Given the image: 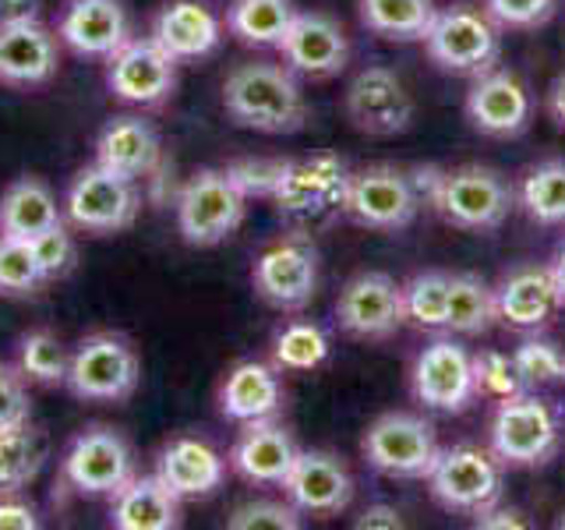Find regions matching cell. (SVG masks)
I'll return each mask as SVG.
<instances>
[{
	"label": "cell",
	"mask_w": 565,
	"mask_h": 530,
	"mask_svg": "<svg viewBox=\"0 0 565 530\" xmlns=\"http://www.w3.org/2000/svg\"><path fill=\"white\" fill-rule=\"evenodd\" d=\"M282 491L300 512L332 517V512H343L350 506L353 481L340 456L326 449H300L290 477L282 481Z\"/></svg>",
	"instance_id": "obj_21"
},
{
	"label": "cell",
	"mask_w": 565,
	"mask_h": 530,
	"mask_svg": "<svg viewBox=\"0 0 565 530\" xmlns=\"http://www.w3.org/2000/svg\"><path fill=\"white\" fill-rule=\"evenodd\" d=\"M230 530H297L300 527V509L294 502H273V499H255L244 502L230 512L226 520Z\"/></svg>",
	"instance_id": "obj_42"
},
{
	"label": "cell",
	"mask_w": 565,
	"mask_h": 530,
	"mask_svg": "<svg viewBox=\"0 0 565 530\" xmlns=\"http://www.w3.org/2000/svg\"><path fill=\"white\" fill-rule=\"evenodd\" d=\"M96 163L128 181H146L163 163V141L146 117L120 114L103 124L96 138Z\"/></svg>",
	"instance_id": "obj_24"
},
{
	"label": "cell",
	"mask_w": 565,
	"mask_h": 530,
	"mask_svg": "<svg viewBox=\"0 0 565 530\" xmlns=\"http://www.w3.org/2000/svg\"><path fill=\"white\" fill-rule=\"evenodd\" d=\"M347 117L361 135L393 138L411 128L414 99L406 93V85L399 82L396 71L371 64L347 88Z\"/></svg>",
	"instance_id": "obj_15"
},
{
	"label": "cell",
	"mask_w": 565,
	"mask_h": 530,
	"mask_svg": "<svg viewBox=\"0 0 565 530\" xmlns=\"http://www.w3.org/2000/svg\"><path fill=\"white\" fill-rule=\"evenodd\" d=\"M420 205L424 202L411 181V173H403L396 167H364L358 173H350L343 194L347 216L371 230L411 226Z\"/></svg>",
	"instance_id": "obj_11"
},
{
	"label": "cell",
	"mask_w": 565,
	"mask_h": 530,
	"mask_svg": "<svg viewBox=\"0 0 565 530\" xmlns=\"http://www.w3.org/2000/svg\"><path fill=\"white\" fill-rule=\"evenodd\" d=\"M247 199L226 170H199L177 194V230L191 247H216L244 223Z\"/></svg>",
	"instance_id": "obj_4"
},
{
	"label": "cell",
	"mask_w": 565,
	"mask_h": 530,
	"mask_svg": "<svg viewBox=\"0 0 565 530\" xmlns=\"http://www.w3.org/2000/svg\"><path fill=\"white\" fill-rule=\"evenodd\" d=\"M364 459L385 477H428L435 459H438V438L435 428L417 414H382L371 428L364 432Z\"/></svg>",
	"instance_id": "obj_9"
},
{
	"label": "cell",
	"mask_w": 565,
	"mask_h": 530,
	"mask_svg": "<svg viewBox=\"0 0 565 530\" xmlns=\"http://www.w3.org/2000/svg\"><path fill=\"white\" fill-rule=\"evenodd\" d=\"M558 446V421L541 396L516 393L499 400L491 421V453L509 467H537Z\"/></svg>",
	"instance_id": "obj_7"
},
{
	"label": "cell",
	"mask_w": 565,
	"mask_h": 530,
	"mask_svg": "<svg viewBox=\"0 0 565 530\" xmlns=\"http://www.w3.org/2000/svg\"><path fill=\"white\" fill-rule=\"evenodd\" d=\"M223 106L241 128L265 135H290L308 120V103L297 78L269 61H247L230 71L223 82Z\"/></svg>",
	"instance_id": "obj_1"
},
{
	"label": "cell",
	"mask_w": 565,
	"mask_h": 530,
	"mask_svg": "<svg viewBox=\"0 0 565 530\" xmlns=\"http://www.w3.org/2000/svg\"><path fill=\"white\" fill-rule=\"evenodd\" d=\"M562 361H565V353L547 340H523L516 353H512L516 375L526 389L544 385V382H562Z\"/></svg>",
	"instance_id": "obj_41"
},
{
	"label": "cell",
	"mask_w": 565,
	"mask_h": 530,
	"mask_svg": "<svg viewBox=\"0 0 565 530\" xmlns=\"http://www.w3.org/2000/svg\"><path fill=\"white\" fill-rule=\"evenodd\" d=\"M499 318V305H494V290L481 276L459 273L449 283V315H446V329L459 336H481L488 326Z\"/></svg>",
	"instance_id": "obj_34"
},
{
	"label": "cell",
	"mask_w": 565,
	"mask_h": 530,
	"mask_svg": "<svg viewBox=\"0 0 565 530\" xmlns=\"http://www.w3.org/2000/svg\"><path fill=\"white\" fill-rule=\"evenodd\" d=\"M326 358H329L326 329L315 322H305V318L282 326L273 340V364L279 371H311L318 364H326Z\"/></svg>",
	"instance_id": "obj_37"
},
{
	"label": "cell",
	"mask_w": 565,
	"mask_h": 530,
	"mask_svg": "<svg viewBox=\"0 0 565 530\" xmlns=\"http://www.w3.org/2000/svg\"><path fill=\"white\" fill-rule=\"evenodd\" d=\"M547 106H552V117L565 128V75L552 85V99H547Z\"/></svg>",
	"instance_id": "obj_51"
},
{
	"label": "cell",
	"mask_w": 565,
	"mask_h": 530,
	"mask_svg": "<svg viewBox=\"0 0 565 530\" xmlns=\"http://www.w3.org/2000/svg\"><path fill=\"white\" fill-rule=\"evenodd\" d=\"M152 40L177 61H199L220 46L223 22L205 0H167L152 18Z\"/></svg>",
	"instance_id": "obj_26"
},
{
	"label": "cell",
	"mask_w": 565,
	"mask_h": 530,
	"mask_svg": "<svg viewBox=\"0 0 565 530\" xmlns=\"http://www.w3.org/2000/svg\"><path fill=\"white\" fill-rule=\"evenodd\" d=\"M467 117L477 131L491 138H516L530 124V93L509 71H484L477 75L467 96Z\"/></svg>",
	"instance_id": "obj_23"
},
{
	"label": "cell",
	"mask_w": 565,
	"mask_h": 530,
	"mask_svg": "<svg viewBox=\"0 0 565 530\" xmlns=\"http://www.w3.org/2000/svg\"><path fill=\"white\" fill-rule=\"evenodd\" d=\"M141 382V358L128 336L99 329L71 350L67 389L85 403H124Z\"/></svg>",
	"instance_id": "obj_2"
},
{
	"label": "cell",
	"mask_w": 565,
	"mask_h": 530,
	"mask_svg": "<svg viewBox=\"0 0 565 530\" xmlns=\"http://www.w3.org/2000/svg\"><path fill=\"white\" fill-rule=\"evenodd\" d=\"M40 22V0H0V25Z\"/></svg>",
	"instance_id": "obj_49"
},
{
	"label": "cell",
	"mask_w": 565,
	"mask_h": 530,
	"mask_svg": "<svg viewBox=\"0 0 565 530\" xmlns=\"http://www.w3.org/2000/svg\"><path fill=\"white\" fill-rule=\"evenodd\" d=\"M552 276H555V290H558V300L565 305V244L558 247V255L552 262Z\"/></svg>",
	"instance_id": "obj_52"
},
{
	"label": "cell",
	"mask_w": 565,
	"mask_h": 530,
	"mask_svg": "<svg viewBox=\"0 0 565 530\" xmlns=\"http://www.w3.org/2000/svg\"><path fill=\"white\" fill-rule=\"evenodd\" d=\"M156 474L163 477L177 499H205V495L223 488L226 459L205 438L177 435L170 438L156 459Z\"/></svg>",
	"instance_id": "obj_25"
},
{
	"label": "cell",
	"mask_w": 565,
	"mask_h": 530,
	"mask_svg": "<svg viewBox=\"0 0 565 530\" xmlns=\"http://www.w3.org/2000/svg\"><path fill=\"white\" fill-rule=\"evenodd\" d=\"M428 481L431 495L446 509L481 517L502 495V467L494 453H484L477 446H452L438 449Z\"/></svg>",
	"instance_id": "obj_8"
},
{
	"label": "cell",
	"mask_w": 565,
	"mask_h": 530,
	"mask_svg": "<svg viewBox=\"0 0 565 530\" xmlns=\"http://www.w3.org/2000/svg\"><path fill=\"white\" fill-rule=\"evenodd\" d=\"M562 382H565V361H562Z\"/></svg>",
	"instance_id": "obj_54"
},
{
	"label": "cell",
	"mask_w": 565,
	"mask_h": 530,
	"mask_svg": "<svg viewBox=\"0 0 565 530\" xmlns=\"http://www.w3.org/2000/svg\"><path fill=\"white\" fill-rule=\"evenodd\" d=\"M177 57L159 46L152 35L131 40L106 57V88L114 99L131 106H163L177 93Z\"/></svg>",
	"instance_id": "obj_12"
},
{
	"label": "cell",
	"mask_w": 565,
	"mask_h": 530,
	"mask_svg": "<svg viewBox=\"0 0 565 530\" xmlns=\"http://www.w3.org/2000/svg\"><path fill=\"white\" fill-rule=\"evenodd\" d=\"M520 205L526 216L541 226H562L565 223V163L547 159L534 167L520 184Z\"/></svg>",
	"instance_id": "obj_36"
},
{
	"label": "cell",
	"mask_w": 565,
	"mask_h": 530,
	"mask_svg": "<svg viewBox=\"0 0 565 530\" xmlns=\"http://www.w3.org/2000/svg\"><path fill=\"white\" fill-rule=\"evenodd\" d=\"M29 244H32L35 262H40V269H43L46 283L64 279V276L75 273L78 244H75V234L67 230V223H57V226L43 230V234H35Z\"/></svg>",
	"instance_id": "obj_40"
},
{
	"label": "cell",
	"mask_w": 565,
	"mask_h": 530,
	"mask_svg": "<svg viewBox=\"0 0 565 530\" xmlns=\"http://www.w3.org/2000/svg\"><path fill=\"white\" fill-rule=\"evenodd\" d=\"M64 481L88 499H114L135 477L131 442L110 424H93L71 438L61 464Z\"/></svg>",
	"instance_id": "obj_5"
},
{
	"label": "cell",
	"mask_w": 565,
	"mask_h": 530,
	"mask_svg": "<svg viewBox=\"0 0 565 530\" xmlns=\"http://www.w3.org/2000/svg\"><path fill=\"white\" fill-rule=\"evenodd\" d=\"M335 318H340V329L358 340H385L406 322L403 287L385 273L353 276L335 297Z\"/></svg>",
	"instance_id": "obj_16"
},
{
	"label": "cell",
	"mask_w": 565,
	"mask_h": 530,
	"mask_svg": "<svg viewBox=\"0 0 565 530\" xmlns=\"http://www.w3.org/2000/svg\"><path fill=\"white\" fill-rule=\"evenodd\" d=\"M141 212L138 181H128L103 163H88L71 177L64 194V216L85 234H120L131 230Z\"/></svg>",
	"instance_id": "obj_3"
},
{
	"label": "cell",
	"mask_w": 565,
	"mask_h": 530,
	"mask_svg": "<svg viewBox=\"0 0 565 530\" xmlns=\"http://www.w3.org/2000/svg\"><path fill=\"white\" fill-rule=\"evenodd\" d=\"M282 61L308 78H332L347 67L350 43L343 25L326 11H297L290 29L279 40Z\"/></svg>",
	"instance_id": "obj_18"
},
{
	"label": "cell",
	"mask_w": 565,
	"mask_h": 530,
	"mask_svg": "<svg viewBox=\"0 0 565 530\" xmlns=\"http://www.w3.org/2000/svg\"><path fill=\"white\" fill-rule=\"evenodd\" d=\"M46 287V276L35 262L29 241L0 234V297H32Z\"/></svg>",
	"instance_id": "obj_39"
},
{
	"label": "cell",
	"mask_w": 565,
	"mask_h": 530,
	"mask_svg": "<svg viewBox=\"0 0 565 530\" xmlns=\"http://www.w3.org/2000/svg\"><path fill=\"white\" fill-rule=\"evenodd\" d=\"M64 223L57 194L50 191L43 177H18L8 184V191L0 194V234L32 241L43 230Z\"/></svg>",
	"instance_id": "obj_30"
},
{
	"label": "cell",
	"mask_w": 565,
	"mask_h": 530,
	"mask_svg": "<svg viewBox=\"0 0 565 530\" xmlns=\"http://www.w3.org/2000/svg\"><path fill=\"white\" fill-rule=\"evenodd\" d=\"M0 530H40V509L22 499V491L0 495Z\"/></svg>",
	"instance_id": "obj_47"
},
{
	"label": "cell",
	"mask_w": 565,
	"mask_h": 530,
	"mask_svg": "<svg viewBox=\"0 0 565 530\" xmlns=\"http://www.w3.org/2000/svg\"><path fill=\"white\" fill-rule=\"evenodd\" d=\"M32 417V400H29V382L14 364L0 361V432L18 428Z\"/></svg>",
	"instance_id": "obj_45"
},
{
	"label": "cell",
	"mask_w": 565,
	"mask_h": 530,
	"mask_svg": "<svg viewBox=\"0 0 565 530\" xmlns=\"http://www.w3.org/2000/svg\"><path fill=\"white\" fill-rule=\"evenodd\" d=\"M353 527H358V530H399L403 527V517H399L396 506L379 502V506H367Z\"/></svg>",
	"instance_id": "obj_48"
},
{
	"label": "cell",
	"mask_w": 565,
	"mask_h": 530,
	"mask_svg": "<svg viewBox=\"0 0 565 530\" xmlns=\"http://www.w3.org/2000/svg\"><path fill=\"white\" fill-rule=\"evenodd\" d=\"M297 442L276 417L244 424L234 449H230V467H234L247 485H279L290 477L297 464Z\"/></svg>",
	"instance_id": "obj_22"
},
{
	"label": "cell",
	"mask_w": 565,
	"mask_h": 530,
	"mask_svg": "<svg viewBox=\"0 0 565 530\" xmlns=\"http://www.w3.org/2000/svg\"><path fill=\"white\" fill-rule=\"evenodd\" d=\"M473 379H477V393L484 396H494V400H505V396H516L523 393V382L516 375V364L512 358L499 350H481L473 358Z\"/></svg>",
	"instance_id": "obj_43"
},
{
	"label": "cell",
	"mask_w": 565,
	"mask_h": 530,
	"mask_svg": "<svg viewBox=\"0 0 565 530\" xmlns=\"http://www.w3.org/2000/svg\"><path fill=\"white\" fill-rule=\"evenodd\" d=\"M181 502L159 474L131 477L110 502V527L117 530H177Z\"/></svg>",
	"instance_id": "obj_29"
},
{
	"label": "cell",
	"mask_w": 565,
	"mask_h": 530,
	"mask_svg": "<svg viewBox=\"0 0 565 530\" xmlns=\"http://www.w3.org/2000/svg\"><path fill=\"white\" fill-rule=\"evenodd\" d=\"M282 411V379L276 364L241 361L226 371L220 385V414L226 421L252 424L269 421Z\"/></svg>",
	"instance_id": "obj_27"
},
{
	"label": "cell",
	"mask_w": 565,
	"mask_h": 530,
	"mask_svg": "<svg viewBox=\"0 0 565 530\" xmlns=\"http://www.w3.org/2000/svg\"><path fill=\"white\" fill-rule=\"evenodd\" d=\"M555 11V0H488V18L505 29L544 25Z\"/></svg>",
	"instance_id": "obj_46"
},
{
	"label": "cell",
	"mask_w": 565,
	"mask_h": 530,
	"mask_svg": "<svg viewBox=\"0 0 565 530\" xmlns=\"http://www.w3.org/2000/svg\"><path fill=\"white\" fill-rule=\"evenodd\" d=\"M294 14L297 11L290 0H234L226 25L247 46H279Z\"/></svg>",
	"instance_id": "obj_33"
},
{
	"label": "cell",
	"mask_w": 565,
	"mask_h": 530,
	"mask_svg": "<svg viewBox=\"0 0 565 530\" xmlns=\"http://www.w3.org/2000/svg\"><path fill=\"white\" fill-rule=\"evenodd\" d=\"M499 318L516 329H541L562 305L552 265H520L494 290Z\"/></svg>",
	"instance_id": "obj_28"
},
{
	"label": "cell",
	"mask_w": 565,
	"mask_h": 530,
	"mask_svg": "<svg viewBox=\"0 0 565 530\" xmlns=\"http://www.w3.org/2000/svg\"><path fill=\"white\" fill-rule=\"evenodd\" d=\"M435 0H361V22L385 40H424L435 22Z\"/></svg>",
	"instance_id": "obj_31"
},
{
	"label": "cell",
	"mask_w": 565,
	"mask_h": 530,
	"mask_svg": "<svg viewBox=\"0 0 565 530\" xmlns=\"http://www.w3.org/2000/svg\"><path fill=\"white\" fill-rule=\"evenodd\" d=\"M350 170L340 156L318 152L305 159H287L282 177L273 191V202L290 220H315L322 212L343 209Z\"/></svg>",
	"instance_id": "obj_14"
},
{
	"label": "cell",
	"mask_w": 565,
	"mask_h": 530,
	"mask_svg": "<svg viewBox=\"0 0 565 530\" xmlns=\"http://www.w3.org/2000/svg\"><path fill=\"white\" fill-rule=\"evenodd\" d=\"M287 159H237L226 167V177L237 184L244 199H273Z\"/></svg>",
	"instance_id": "obj_44"
},
{
	"label": "cell",
	"mask_w": 565,
	"mask_h": 530,
	"mask_svg": "<svg viewBox=\"0 0 565 530\" xmlns=\"http://www.w3.org/2000/svg\"><path fill=\"white\" fill-rule=\"evenodd\" d=\"M61 40L43 22L0 25V85L40 88L57 78Z\"/></svg>",
	"instance_id": "obj_20"
},
{
	"label": "cell",
	"mask_w": 565,
	"mask_h": 530,
	"mask_svg": "<svg viewBox=\"0 0 565 530\" xmlns=\"http://www.w3.org/2000/svg\"><path fill=\"white\" fill-rule=\"evenodd\" d=\"M255 294L279 311H300L318 290V252L308 237H282L255 258Z\"/></svg>",
	"instance_id": "obj_13"
},
{
	"label": "cell",
	"mask_w": 565,
	"mask_h": 530,
	"mask_svg": "<svg viewBox=\"0 0 565 530\" xmlns=\"http://www.w3.org/2000/svg\"><path fill=\"white\" fill-rule=\"evenodd\" d=\"M424 46H428L431 61L441 71H452V75H484L499 61V32H494L491 18L470 8H446L435 14V22L424 35Z\"/></svg>",
	"instance_id": "obj_10"
},
{
	"label": "cell",
	"mask_w": 565,
	"mask_h": 530,
	"mask_svg": "<svg viewBox=\"0 0 565 530\" xmlns=\"http://www.w3.org/2000/svg\"><path fill=\"white\" fill-rule=\"evenodd\" d=\"M449 283L446 273H417L403 287V315L417 329H446L449 315Z\"/></svg>",
	"instance_id": "obj_38"
},
{
	"label": "cell",
	"mask_w": 565,
	"mask_h": 530,
	"mask_svg": "<svg viewBox=\"0 0 565 530\" xmlns=\"http://www.w3.org/2000/svg\"><path fill=\"white\" fill-rule=\"evenodd\" d=\"M512 184L491 167H456L441 173L431 209L459 230H494L512 212Z\"/></svg>",
	"instance_id": "obj_6"
},
{
	"label": "cell",
	"mask_w": 565,
	"mask_h": 530,
	"mask_svg": "<svg viewBox=\"0 0 565 530\" xmlns=\"http://www.w3.org/2000/svg\"><path fill=\"white\" fill-rule=\"evenodd\" d=\"M414 396L431 411L459 414L477 396L473 353L456 340H435L414 364Z\"/></svg>",
	"instance_id": "obj_17"
},
{
	"label": "cell",
	"mask_w": 565,
	"mask_h": 530,
	"mask_svg": "<svg viewBox=\"0 0 565 530\" xmlns=\"http://www.w3.org/2000/svg\"><path fill=\"white\" fill-rule=\"evenodd\" d=\"M46 464V438L35 424L0 432V495L25 491Z\"/></svg>",
	"instance_id": "obj_32"
},
{
	"label": "cell",
	"mask_w": 565,
	"mask_h": 530,
	"mask_svg": "<svg viewBox=\"0 0 565 530\" xmlns=\"http://www.w3.org/2000/svg\"><path fill=\"white\" fill-rule=\"evenodd\" d=\"M14 368L22 371V379L32 385H64L67 382V368H71V350L64 340L50 329H29L22 340H18V361Z\"/></svg>",
	"instance_id": "obj_35"
},
{
	"label": "cell",
	"mask_w": 565,
	"mask_h": 530,
	"mask_svg": "<svg viewBox=\"0 0 565 530\" xmlns=\"http://www.w3.org/2000/svg\"><path fill=\"white\" fill-rule=\"evenodd\" d=\"M558 527H562V530H565V512H562V520H558Z\"/></svg>",
	"instance_id": "obj_53"
},
{
	"label": "cell",
	"mask_w": 565,
	"mask_h": 530,
	"mask_svg": "<svg viewBox=\"0 0 565 530\" xmlns=\"http://www.w3.org/2000/svg\"><path fill=\"white\" fill-rule=\"evenodd\" d=\"M57 40L88 61H106L131 40V18L120 0H67L57 18Z\"/></svg>",
	"instance_id": "obj_19"
},
{
	"label": "cell",
	"mask_w": 565,
	"mask_h": 530,
	"mask_svg": "<svg viewBox=\"0 0 565 530\" xmlns=\"http://www.w3.org/2000/svg\"><path fill=\"white\" fill-rule=\"evenodd\" d=\"M477 527L481 530H523L526 527V520L520 517L516 509H488V512H481L477 517Z\"/></svg>",
	"instance_id": "obj_50"
}]
</instances>
